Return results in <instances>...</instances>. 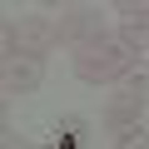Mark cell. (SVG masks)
<instances>
[{"label":"cell","instance_id":"6da1fadb","mask_svg":"<svg viewBox=\"0 0 149 149\" xmlns=\"http://www.w3.org/2000/svg\"><path fill=\"white\" fill-rule=\"evenodd\" d=\"M55 45H60V40H55V15H40V10L5 15V60H10V55L45 60Z\"/></svg>","mask_w":149,"mask_h":149},{"label":"cell","instance_id":"7a4b0ae2","mask_svg":"<svg viewBox=\"0 0 149 149\" xmlns=\"http://www.w3.org/2000/svg\"><path fill=\"white\" fill-rule=\"evenodd\" d=\"M129 70H134V55L119 40H100L90 50H74V74L85 85H119Z\"/></svg>","mask_w":149,"mask_h":149},{"label":"cell","instance_id":"3957f363","mask_svg":"<svg viewBox=\"0 0 149 149\" xmlns=\"http://www.w3.org/2000/svg\"><path fill=\"white\" fill-rule=\"evenodd\" d=\"M55 40L70 45V50H90L104 40V25H100V5H60L55 10Z\"/></svg>","mask_w":149,"mask_h":149},{"label":"cell","instance_id":"277c9868","mask_svg":"<svg viewBox=\"0 0 149 149\" xmlns=\"http://www.w3.org/2000/svg\"><path fill=\"white\" fill-rule=\"evenodd\" d=\"M144 100H134V95H114L109 104H104V114H100V124H104V134H114V139H124V134H134V129H144Z\"/></svg>","mask_w":149,"mask_h":149},{"label":"cell","instance_id":"5b68a950","mask_svg":"<svg viewBox=\"0 0 149 149\" xmlns=\"http://www.w3.org/2000/svg\"><path fill=\"white\" fill-rule=\"evenodd\" d=\"M0 85L5 95H35L45 85V60H30V55H10L0 65Z\"/></svg>","mask_w":149,"mask_h":149},{"label":"cell","instance_id":"8992f818","mask_svg":"<svg viewBox=\"0 0 149 149\" xmlns=\"http://www.w3.org/2000/svg\"><path fill=\"white\" fill-rule=\"evenodd\" d=\"M129 55H139V50H149V15L144 20H129V25H119V35H114Z\"/></svg>","mask_w":149,"mask_h":149},{"label":"cell","instance_id":"52a82bcc","mask_svg":"<svg viewBox=\"0 0 149 149\" xmlns=\"http://www.w3.org/2000/svg\"><path fill=\"white\" fill-rule=\"evenodd\" d=\"M119 85H124V95H134V100H144V104H149V74H144V70H129Z\"/></svg>","mask_w":149,"mask_h":149},{"label":"cell","instance_id":"ba28073f","mask_svg":"<svg viewBox=\"0 0 149 149\" xmlns=\"http://www.w3.org/2000/svg\"><path fill=\"white\" fill-rule=\"evenodd\" d=\"M114 10H119V25H129V20H144L149 15V0H119Z\"/></svg>","mask_w":149,"mask_h":149},{"label":"cell","instance_id":"9c48e42d","mask_svg":"<svg viewBox=\"0 0 149 149\" xmlns=\"http://www.w3.org/2000/svg\"><path fill=\"white\" fill-rule=\"evenodd\" d=\"M0 149H30V139H25L15 124H5V134H0Z\"/></svg>","mask_w":149,"mask_h":149},{"label":"cell","instance_id":"30bf717a","mask_svg":"<svg viewBox=\"0 0 149 149\" xmlns=\"http://www.w3.org/2000/svg\"><path fill=\"white\" fill-rule=\"evenodd\" d=\"M114 149H149V134H144V129H134V134H124Z\"/></svg>","mask_w":149,"mask_h":149}]
</instances>
